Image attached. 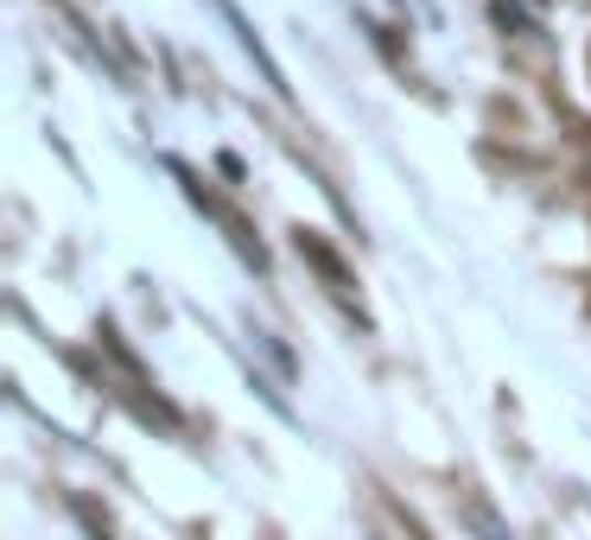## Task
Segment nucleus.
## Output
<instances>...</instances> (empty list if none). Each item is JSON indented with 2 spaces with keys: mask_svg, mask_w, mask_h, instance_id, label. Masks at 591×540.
Segmentation results:
<instances>
[{
  "mask_svg": "<svg viewBox=\"0 0 591 540\" xmlns=\"http://www.w3.org/2000/svg\"><path fill=\"white\" fill-rule=\"evenodd\" d=\"M293 248H299V261H306V267H312V274H318L325 286H331L337 299H350V293H357L350 267H344V255H337V248H331V242H325L318 230H293Z\"/></svg>",
  "mask_w": 591,
  "mask_h": 540,
  "instance_id": "nucleus-2",
  "label": "nucleus"
},
{
  "mask_svg": "<svg viewBox=\"0 0 591 540\" xmlns=\"http://www.w3.org/2000/svg\"><path fill=\"white\" fill-rule=\"evenodd\" d=\"M217 13H223V20H230V32H235V39H242V52H249V57H255V64H261V77L274 83V89H281V96H293V83H286V77H281V64H274V57H267V45H261V32L249 27V20H242V7H235V0H217Z\"/></svg>",
  "mask_w": 591,
  "mask_h": 540,
  "instance_id": "nucleus-3",
  "label": "nucleus"
},
{
  "mask_svg": "<svg viewBox=\"0 0 591 540\" xmlns=\"http://www.w3.org/2000/svg\"><path fill=\"white\" fill-rule=\"evenodd\" d=\"M408 528H413V521H408ZM413 540H420V528H413Z\"/></svg>",
  "mask_w": 591,
  "mask_h": 540,
  "instance_id": "nucleus-4",
  "label": "nucleus"
},
{
  "mask_svg": "<svg viewBox=\"0 0 591 540\" xmlns=\"http://www.w3.org/2000/svg\"><path fill=\"white\" fill-rule=\"evenodd\" d=\"M172 179H179V184H184V198H191V204L204 210L210 223H217V230H223V235L235 242V255H242V261H255V267H267V248H261L255 235H249V223H242V216H235V210L223 204V198H210L204 179H198L191 166H179V159H172Z\"/></svg>",
  "mask_w": 591,
  "mask_h": 540,
  "instance_id": "nucleus-1",
  "label": "nucleus"
}]
</instances>
